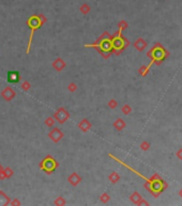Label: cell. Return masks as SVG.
Listing matches in <instances>:
<instances>
[{
	"instance_id": "obj_1",
	"label": "cell",
	"mask_w": 182,
	"mask_h": 206,
	"mask_svg": "<svg viewBox=\"0 0 182 206\" xmlns=\"http://www.w3.org/2000/svg\"><path fill=\"white\" fill-rule=\"evenodd\" d=\"M85 47H92L99 52L105 59H107L112 54V35L108 31H104L100 38L92 44H86Z\"/></svg>"
},
{
	"instance_id": "obj_2",
	"label": "cell",
	"mask_w": 182,
	"mask_h": 206,
	"mask_svg": "<svg viewBox=\"0 0 182 206\" xmlns=\"http://www.w3.org/2000/svg\"><path fill=\"white\" fill-rule=\"evenodd\" d=\"M46 22H47V18L44 14H37V15L34 14V15H31L30 17L27 20V25H28V27L30 28V37H29V41H28V44H27L26 54L30 53L31 43H32V39H33V35H34V32L37 30V29L41 28Z\"/></svg>"
},
{
	"instance_id": "obj_3",
	"label": "cell",
	"mask_w": 182,
	"mask_h": 206,
	"mask_svg": "<svg viewBox=\"0 0 182 206\" xmlns=\"http://www.w3.org/2000/svg\"><path fill=\"white\" fill-rule=\"evenodd\" d=\"M112 53L116 55H120L124 48L130 45V42L127 38L122 35V31L118 30L112 35Z\"/></svg>"
},
{
	"instance_id": "obj_4",
	"label": "cell",
	"mask_w": 182,
	"mask_h": 206,
	"mask_svg": "<svg viewBox=\"0 0 182 206\" xmlns=\"http://www.w3.org/2000/svg\"><path fill=\"white\" fill-rule=\"evenodd\" d=\"M58 167H59L58 161L56 160L53 156H51V155H47V156L40 162V170L43 171L44 173L48 174V175L54 173V172L58 169Z\"/></svg>"
},
{
	"instance_id": "obj_5",
	"label": "cell",
	"mask_w": 182,
	"mask_h": 206,
	"mask_svg": "<svg viewBox=\"0 0 182 206\" xmlns=\"http://www.w3.org/2000/svg\"><path fill=\"white\" fill-rule=\"evenodd\" d=\"M147 55L149 58H151V61L153 62V64L155 62L156 64H160L161 62L163 61V59L168 55V53L161 46V44L158 43L152 50H150L149 52H148Z\"/></svg>"
},
{
	"instance_id": "obj_6",
	"label": "cell",
	"mask_w": 182,
	"mask_h": 206,
	"mask_svg": "<svg viewBox=\"0 0 182 206\" xmlns=\"http://www.w3.org/2000/svg\"><path fill=\"white\" fill-rule=\"evenodd\" d=\"M167 187V184H165V182L160 178V179H154L150 182V193L154 195V197H158L163 190Z\"/></svg>"
},
{
	"instance_id": "obj_7",
	"label": "cell",
	"mask_w": 182,
	"mask_h": 206,
	"mask_svg": "<svg viewBox=\"0 0 182 206\" xmlns=\"http://www.w3.org/2000/svg\"><path fill=\"white\" fill-rule=\"evenodd\" d=\"M54 118H55L56 121L60 123V125H63L66 121H68L70 119V113L66 110L64 108H59L54 114Z\"/></svg>"
},
{
	"instance_id": "obj_8",
	"label": "cell",
	"mask_w": 182,
	"mask_h": 206,
	"mask_svg": "<svg viewBox=\"0 0 182 206\" xmlns=\"http://www.w3.org/2000/svg\"><path fill=\"white\" fill-rule=\"evenodd\" d=\"M63 136H64V133L58 127L53 128V129L48 132V138H51L52 142L55 143V144L59 143L60 141L63 138Z\"/></svg>"
},
{
	"instance_id": "obj_9",
	"label": "cell",
	"mask_w": 182,
	"mask_h": 206,
	"mask_svg": "<svg viewBox=\"0 0 182 206\" xmlns=\"http://www.w3.org/2000/svg\"><path fill=\"white\" fill-rule=\"evenodd\" d=\"M15 96H16V92L14 91L12 87H5V89L1 91V97H2L5 101H8V102L13 100V99L15 98Z\"/></svg>"
},
{
	"instance_id": "obj_10",
	"label": "cell",
	"mask_w": 182,
	"mask_h": 206,
	"mask_svg": "<svg viewBox=\"0 0 182 206\" xmlns=\"http://www.w3.org/2000/svg\"><path fill=\"white\" fill-rule=\"evenodd\" d=\"M81 180H83L81 176L78 175L76 172H73V173L70 174V176L68 177L69 184H70L71 186H73V187H77L81 182Z\"/></svg>"
},
{
	"instance_id": "obj_11",
	"label": "cell",
	"mask_w": 182,
	"mask_h": 206,
	"mask_svg": "<svg viewBox=\"0 0 182 206\" xmlns=\"http://www.w3.org/2000/svg\"><path fill=\"white\" fill-rule=\"evenodd\" d=\"M8 82L11 84H17L22 81V77L18 71H10L8 72Z\"/></svg>"
},
{
	"instance_id": "obj_12",
	"label": "cell",
	"mask_w": 182,
	"mask_h": 206,
	"mask_svg": "<svg viewBox=\"0 0 182 206\" xmlns=\"http://www.w3.org/2000/svg\"><path fill=\"white\" fill-rule=\"evenodd\" d=\"M52 67H53V68L55 69L56 71H58V72H61V71H63L64 69H66V61L62 59V58L58 57V58H56V59L53 61Z\"/></svg>"
},
{
	"instance_id": "obj_13",
	"label": "cell",
	"mask_w": 182,
	"mask_h": 206,
	"mask_svg": "<svg viewBox=\"0 0 182 206\" xmlns=\"http://www.w3.org/2000/svg\"><path fill=\"white\" fill-rule=\"evenodd\" d=\"M77 127H78L83 132H87V131H89V130L91 129V127H92V123H90V121L88 120L87 118H84V119H81V120L79 121L78 123H77Z\"/></svg>"
},
{
	"instance_id": "obj_14",
	"label": "cell",
	"mask_w": 182,
	"mask_h": 206,
	"mask_svg": "<svg viewBox=\"0 0 182 206\" xmlns=\"http://www.w3.org/2000/svg\"><path fill=\"white\" fill-rule=\"evenodd\" d=\"M134 47L137 50H139V52H143V50L147 47V42H146L143 38H139V39H137L134 42Z\"/></svg>"
},
{
	"instance_id": "obj_15",
	"label": "cell",
	"mask_w": 182,
	"mask_h": 206,
	"mask_svg": "<svg viewBox=\"0 0 182 206\" xmlns=\"http://www.w3.org/2000/svg\"><path fill=\"white\" fill-rule=\"evenodd\" d=\"M11 199L7 195L5 191L0 190V206H8L10 205Z\"/></svg>"
},
{
	"instance_id": "obj_16",
	"label": "cell",
	"mask_w": 182,
	"mask_h": 206,
	"mask_svg": "<svg viewBox=\"0 0 182 206\" xmlns=\"http://www.w3.org/2000/svg\"><path fill=\"white\" fill-rule=\"evenodd\" d=\"M112 126H114V128L116 130H118V131H121V130H123L125 127H127V123H125V121L123 120V119L118 118V119H116V120L114 121Z\"/></svg>"
},
{
	"instance_id": "obj_17",
	"label": "cell",
	"mask_w": 182,
	"mask_h": 206,
	"mask_svg": "<svg viewBox=\"0 0 182 206\" xmlns=\"http://www.w3.org/2000/svg\"><path fill=\"white\" fill-rule=\"evenodd\" d=\"M130 200H131L132 202H133L134 204H136V205H138L139 202L143 200V197H141V195L139 194L138 192H134L133 194H131V197H130Z\"/></svg>"
},
{
	"instance_id": "obj_18",
	"label": "cell",
	"mask_w": 182,
	"mask_h": 206,
	"mask_svg": "<svg viewBox=\"0 0 182 206\" xmlns=\"http://www.w3.org/2000/svg\"><path fill=\"white\" fill-rule=\"evenodd\" d=\"M79 12H80L83 15H87L91 12V7H90L88 3H83V5L79 7Z\"/></svg>"
},
{
	"instance_id": "obj_19",
	"label": "cell",
	"mask_w": 182,
	"mask_h": 206,
	"mask_svg": "<svg viewBox=\"0 0 182 206\" xmlns=\"http://www.w3.org/2000/svg\"><path fill=\"white\" fill-rule=\"evenodd\" d=\"M108 180H109L112 184H117V182L120 180V176L117 172H112V173L108 175Z\"/></svg>"
},
{
	"instance_id": "obj_20",
	"label": "cell",
	"mask_w": 182,
	"mask_h": 206,
	"mask_svg": "<svg viewBox=\"0 0 182 206\" xmlns=\"http://www.w3.org/2000/svg\"><path fill=\"white\" fill-rule=\"evenodd\" d=\"M54 204H55L56 206H64L66 204V201L63 197H58L57 199H55Z\"/></svg>"
},
{
	"instance_id": "obj_21",
	"label": "cell",
	"mask_w": 182,
	"mask_h": 206,
	"mask_svg": "<svg viewBox=\"0 0 182 206\" xmlns=\"http://www.w3.org/2000/svg\"><path fill=\"white\" fill-rule=\"evenodd\" d=\"M55 123H56V120H55V118H54L53 116L47 117V118L45 119V121H44V123H45V125H46L48 128H53L54 125H55Z\"/></svg>"
},
{
	"instance_id": "obj_22",
	"label": "cell",
	"mask_w": 182,
	"mask_h": 206,
	"mask_svg": "<svg viewBox=\"0 0 182 206\" xmlns=\"http://www.w3.org/2000/svg\"><path fill=\"white\" fill-rule=\"evenodd\" d=\"M3 173H5V179H7V178H11L12 176L14 175V171L11 169V167H5V169H3Z\"/></svg>"
},
{
	"instance_id": "obj_23",
	"label": "cell",
	"mask_w": 182,
	"mask_h": 206,
	"mask_svg": "<svg viewBox=\"0 0 182 206\" xmlns=\"http://www.w3.org/2000/svg\"><path fill=\"white\" fill-rule=\"evenodd\" d=\"M109 200H110V195L108 194L107 192H103L100 195V201H101L102 203H107V202H109Z\"/></svg>"
},
{
	"instance_id": "obj_24",
	"label": "cell",
	"mask_w": 182,
	"mask_h": 206,
	"mask_svg": "<svg viewBox=\"0 0 182 206\" xmlns=\"http://www.w3.org/2000/svg\"><path fill=\"white\" fill-rule=\"evenodd\" d=\"M118 27H119V30L123 31V30H125L127 27H129V24H127V23L125 22L124 20H120V22L118 23Z\"/></svg>"
},
{
	"instance_id": "obj_25",
	"label": "cell",
	"mask_w": 182,
	"mask_h": 206,
	"mask_svg": "<svg viewBox=\"0 0 182 206\" xmlns=\"http://www.w3.org/2000/svg\"><path fill=\"white\" fill-rule=\"evenodd\" d=\"M121 111H122V113L124 115H129L130 113L132 112V108L129 105V104H124V105L121 108Z\"/></svg>"
},
{
	"instance_id": "obj_26",
	"label": "cell",
	"mask_w": 182,
	"mask_h": 206,
	"mask_svg": "<svg viewBox=\"0 0 182 206\" xmlns=\"http://www.w3.org/2000/svg\"><path fill=\"white\" fill-rule=\"evenodd\" d=\"M77 88H78V86H77L76 83H74V82H72V83H70L68 85V90L70 92H75L77 90Z\"/></svg>"
},
{
	"instance_id": "obj_27",
	"label": "cell",
	"mask_w": 182,
	"mask_h": 206,
	"mask_svg": "<svg viewBox=\"0 0 182 206\" xmlns=\"http://www.w3.org/2000/svg\"><path fill=\"white\" fill-rule=\"evenodd\" d=\"M108 106H109V109H112V110L116 109L117 106H118V102H117V100H115V99H110V100L108 101Z\"/></svg>"
},
{
	"instance_id": "obj_28",
	"label": "cell",
	"mask_w": 182,
	"mask_h": 206,
	"mask_svg": "<svg viewBox=\"0 0 182 206\" xmlns=\"http://www.w3.org/2000/svg\"><path fill=\"white\" fill-rule=\"evenodd\" d=\"M22 88H23V90H25V91H28V90L31 88V84L29 83V82H27V81L23 82V83H22Z\"/></svg>"
},
{
	"instance_id": "obj_29",
	"label": "cell",
	"mask_w": 182,
	"mask_h": 206,
	"mask_svg": "<svg viewBox=\"0 0 182 206\" xmlns=\"http://www.w3.org/2000/svg\"><path fill=\"white\" fill-rule=\"evenodd\" d=\"M149 147H150V144L148 142H143L141 144V148L143 149V150H148Z\"/></svg>"
},
{
	"instance_id": "obj_30",
	"label": "cell",
	"mask_w": 182,
	"mask_h": 206,
	"mask_svg": "<svg viewBox=\"0 0 182 206\" xmlns=\"http://www.w3.org/2000/svg\"><path fill=\"white\" fill-rule=\"evenodd\" d=\"M139 73H141V75H143V76H145L146 74L148 73V70H147V67L143 66L141 69H139Z\"/></svg>"
},
{
	"instance_id": "obj_31",
	"label": "cell",
	"mask_w": 182,
	"mask_h": 206,
	"mask_svg": "<svg viewBox=\"0 0 182 206\" xmlns=\"http://www.w3.org/2000/svg\"><path fill=\"white\" fill-rule=\"evenodd\" d=\"M20 202L18 201L17 199H14V200H11V202H10V205H12V206H14V205H20Z\"/></svg>"
},
{
	"instance_id": "obj_32",
	"label": "cell",
	"mask_w": 182,
	"mask_h": 206,
	"mask_svg": "<svg viewBox=\"0 0 182 206\" xmlns=\"http://www.w3.org/2000/svg\"><path fill=\"white\" fill-rule=\"evenodd\" d=\"M177 157L180 159V160H182V148L177 151Z\"/></svg>"
},
{
	"instance_id": "obj_33",
	"label": "cell",
	"mask_w": 182,
	"mask_h": 206,
	"mask_svg": "<svg viewBox=\"0 0 182 206\" xmlns=\"http://www.w3.org/2000/svg\"><path fill=\"white\" fill-rule=\"evenodd\" d=\"M2 171H3V167H2V165H1V164H0V173H1V172H2Z\"/></svg>"
},
{
	"instance_id": "obj_34",
	"label": "cell",
	"mask_w": 182,
	"mask_h": 206,
	"mask_svg": "<svg viewBox=\"0 0 182 206\" xmlns=\"http://www.w3.org/2000/svg\"><path fill=\"white\" fill-rule=\"evenodd\" d=\"M179 194H180V197H182V189H181V190H180V192H179Z\"/></svg>"
}]
</instances>
